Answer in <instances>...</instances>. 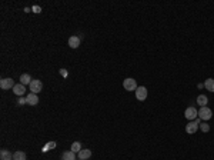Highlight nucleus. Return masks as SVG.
I'll use <instances>...</instances> for the list:
<instances>
[{
    "instance_id": "f8f14e48",
    "label": "nucleus",
    "mask_w": 214,
    "mask_h": 160,
    "mask_svg": "<svg viewBox=\"0 0 214 160\" xmlns=\"http://www.w3.org/2000/svg\"><path fill=\"white\" fill-rule=\"evenodd\" d=\"M0 160H13V154L7 149H1V151H0Z\"/></svg>"
},
{
    "instance_id": "6e6552de",
    "label": "nucleus",
    "mask_w": 214,
    "mask_h": 160,
    "mask_svg": "<svg viewBox=\"0 0 214 160\" xmlns=\"http://www.w3.org/2000/svg\"><path fill=\"white\" fill-rule=\"evenodd\" d=\"M26 102H27V105H30V106H36L37 103H39V97L36 93H29L27 96H26Z\"/></svg>"
},
{
    "instance_id": "2eb2a0df",
    "label": "nucleus",
    "mask_w": 214,
    "mask_h": 160,
    "mask_svg": "<svg viewBox=\"0 0 214 160\" xmlns=\"http://www.w3.org/2000/svg\"><path fill=\"white\" fill-rule=\"evenodd\" d=\"M57 146V143L56 142H47L44 146H43V149H42V151L43 153H46V151H49V150H52V149H54Z\"/></svg>"
},
{
    "instance_id": "20e7f679",
    "label": "nucleus",
    "mask_w": 214,
    "mask_h": 160,
    "mask_svg": "<svg viewBox=\"0 0 214 160\" xmlns=\"http://www.w3.org/2000/svg\"><path fill=\"white\" fill-rule=\"evenodd\" d=\"M43 89V83L40 82V80H37V79H34V80H32V83H30V92L32 93H39V92H42Z\"/></svg>"
},
{
    "instance_id": "4468645a",
    "label": "nucleus",
    "mask_w": 214,
    "mask_h": 160,
    "mask_svg": "<svg viewBox=\"0 0 214 160\" xmlns=\"http://www.w3.org/2000/svg\"><path fill=\"white\" fill-rule=\"evenodd\" d=\"M20 83L23 86H26V85H30L32 83V77L27 75V73H24V75H21L20 76Z\"/></svg>"
},
{
    "instance_id": "423d86ee",
    "label": "nucleus",
    "mask_w": 214,
    "mask_h": 160,
    "mask_svg": "<svg viewBox=\"0 0 214 160\" xmlns=\"http://www.w3.org/2000/svg\"><path fill=\"white\" fill-rule=\"evenodd\" d=\"M136 97H137V100H146V97H147V89L144 86H139L136 89Z\"/></svg>"
},
{
    "instance_id": "f3484780",
    "label": "nucleus",
    "mask_w": 214,
    "mask_h": 160,
    "mask_svg": "<svg viewBox=\"0 0 214 160\" xmlns=\"http://www.w3.org/2000/svg\"><path fill=\"white\" fill-rule=\"evenodd\" d=\"M204 87H205L208 92H213L214 93V79H207L205 83H204Z\"/></svg>"
},
{
    "instance_id": "7ed1b4c3",
    "label": "nucleus",
    "mask_w": 214,
    "mask_h": 160,
    "mask_svg": "<svg viewBox=\"0 0 214 160\" xmlns=\"http://www.w3.org/2000/svg\"><path fill=\"white\" fill-rule=\"evenodd\" d=\"M211 116H213V112H211V109H208L207 106L201 107L200 112H198V117L201 120H208V119H211Z\"/></svg>"
},
{
    "instance_id": "f257e3e1",
    "label": "nucleus",
    "mask_w": 214,
    "mask_h": 160,
    "mask_svg": "<svg viewBox=\"0 0 214 160\" xmlns=\"http://www.w3.org/2000/svg\"><path fill=\"white\" fill-rule=\"evenodd\" d=\"M123 87H124L127 92H136V89H137L139 86H137V82H136L134 79L127 77V79L123 82Z\"/></svg>"
},
{
    "instance_id": "f03ea898",
    "label": "nucleus",
    "mask_w": 214,
    "mask_h": 160,
    "mask_svg": "<svg viewBox=\"0 0 214 160\" xmlns=\"http://www.w3.org/2000/svg\"><path fill=\"white\" fill-rule=\"evenodd\" d=\"M184 116H186V119H188L190 122H193V120H196L197 119V116H198V112L196 110V107H187L186 109V112H184Z\"/></svg>"
},
{
    "instance_id": "ddd939ff",
    "label": "nucleus",
    "mask_w": 214,
    "mask_h": 160,
    "mask_svg": "<svg viewBox=\"0 0 214 160\" xmlns=\"http://www.w3.org/2000/svg\"><path fill=\"white\" fill-rule=\"evenodd\" d=\"M62 160H76V153L69 150V151H64L62 154Z\"/></svg>"
},
{
    "instance_id": "1a4fd4ad",
    "label": "nucleus",
    "mask_w": 214,
    "mask_h": 160,
    "mask_svg": "<svg viewBox=\"0 0 214 160\" xmlns=\"http://www.w3.org/2000/svg\"><path fill=\"white\" fill-rule=\"evenodd\" d=\"M80 37H77V36H72L70 39H69V46L72 47V49H77L79 46H80Z\"/></svg>"
},
{
    "instance_id": "6ab92c4d",
    "label": "nucleus",
    "mask_w": 214,
    "mask_h": 160,
    "mask_svg": "<svg viewBox=\"0 0 214 160\" xmlns=\"http://www.w3.org/2000/svg\"><path fill=\"white\" fill-rule=\"evenodd\" d=\"M70 149H72V151H74V153H79V151L81 150V144H80L79 142H74V143L72 144V147H70Z\"/></svg>"
},
{
    "instance_id": "0eeeda50",
    "label": "nucleus",
    "mask_w": 214,
    "mask_h": 160,
    "mask_svg": "<svg viewBox=\"0 0 214 160\" xmlns=\"http://www.w3.org/2000/svg\"><path fill=\"white\" fill-rule=\"evenodd\" d=\"M77 157L79 160H89L91 157V150L90 149H81L77 153Z\"/></svg>"
},
{
    "instance_id": "5701e85b",
    "label": "nucleus",
    "mask_w": 214,
    "mask_h": 160,
    "mask_svg": "<svg viewBox=\"0 0 214 160\" xmlns=\"http://www.w3.org/2000/svg\"><path fill=\"white\" fill-rule=\"evenodd\" d=\"M60 75L63 76V77H67V76H69V72H67L66 69H60Z\"/></svg>"
},
{
    "instance_id": "4be33fe9",
    "label": "nucleus",
    "mask_w": 214,
    "mask_h": 160,
    "mask_svg": "<svg viewBox=\"0 0 214 160\" xmlns=\"http://www.w3.org/2000/svg\"><path fill=\"white\" fill-rule=\"evenodd\" d=\"M26 103H27V102H26V97L21 96V97L17 99V105H20V106H21V105H26Z\"/></svg>"
},
{
    "instance_id": "a211bd4d",
    "label": "nucleus",
    "mask_w": 214,
    "mask_h": 160,
    "mask_svg": "<svg viewBox=\"0 0 214 160\" xmlns=\"http://www.w3.org/2000/svg\"><path fill=\"white\" fill-rule=\"evenodd\" d=\"M13 160H26V153L24 151H14L13 153Z\"/></svg>"
},
{
    "instance_id": "39448f33",
    "label": "nucleus",
    "mask_w": 214,
    "mask_h": 160,
    "mask_svg": "<svg viewBox=\"0 0 214 160\" xmlns=\"http://www.w3.org/2000/svg\"><path fill=\"white\" fill-rule=\"evenodd\" d=\"M14 85H16V83L13 82V79H10V77H9V79H1V80H0V87H1L3 90H9V89H13V87H14Z\"/></svg>"
},
{
    "instance_id": "aec40b11",
    "label": "nucleus",
    "mask_w": 214,
    "mask_h": 160,
    "mask_svg": "<svg viewBox=\"0 0 214 160\" xmlns=\"http://www.w3.org/2000/svg\"><path fill=\"white\" fill-rule=\"evenodd\" d=\"M198 127L201 129V132H204V133L210 132V126H208L207 123H200V126H198Z\"/></svg>"
},
{
    "instance_id": "412c9836",
    "label": "nucleus",
    "mask_w": 214,
    "mask_h": 160,
    "mask_svg": "<svg viewBox=\"0 0 214 160\" xmlns=\"http://www.w3.org/2000/svg\"><path fill=\"white\" fill-rule=\"evenodd\" d=\"M32 11L33 13H40V11H42V7L37 6V4H36V6H32Z\"/></svg>"
},
{
    "instance_id": "9b49d317",
    "label": "nucleus",
    "mask_w": 214,
    "mask_h": 160,
    "mask_svg": "<svg viewBox=\"0 0 214 160\" xmlns=\"http://www.w3.org/2000/svg\"><path fill=\"white\" fill-rule=\"evenodd\" d=\"M13 92L17 95L19 97H21L23 95H24V92H26V87L21 85V83H19V85H14V87H13Z\"/></svg>"
},
{
    "instance_id": "dca6fc26",
    "label": "nucleus",
    "mask_w": 214,
    "mask_h": 160,
    "mask_svg": "<svg viewBox=\"0 0 214 160\" xmlns=\"http://www.w3.org/2000/svg\"><path fill=\"white\" fill-rule=\"evenodd\" d=\"M197 103L200 105L201 107L207 106V103H208V99H207V96L205 95H200V96L197 97Z\"/></svg>"
},
{
    "instance_id": "9d476101",
    "label": "nucleus",
    "mask_w": 214,
    "mask_h": 160,
    "mask_svg": "<svg viewBox=\"0 0 214 160\" xmlns=\"http://www.w3.org/2000/svg\"><path fill=\"white\" fill-rule=\"evenodd\" d=\"M197 129H198V124L193 120V122H190V123L186 126V132H187L188 134H193V133H196V132H197Z\"/></svg>"
}]
</instances>
